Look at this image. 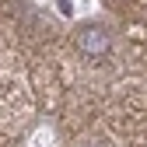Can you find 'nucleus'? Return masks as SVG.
I'll return each mask as SVG.
<instances>
[{"label": "nucleus", "mask_w": 147, "mask_h": 147, "mask_svg": "<svg viewBox=\"0 0 147 147\" xmlns=\"http://www.w3.org/2000/svg\"><path fill=\"white\" fill-rule=\"evenodd\" d=\"M91 147H95V144H91Z\"/></svg>", "instance_id": "2"}, {"label": "nucleus", "mask_w": 147, "mask_h": 147, "mask_svg": "<svg viewBox=\"0 0 147 147\" xmlns=\"http://www.w3.org/2000/svg\"><path fill=\"white\" fill-rule=\"evenodd\" d=\"M77 49L84 53V56H91V60H102L105 53L112 49V35H109V28H102V25H84L77 32Z\"/></svg>", "instance_id": "1"}]
</instances>
